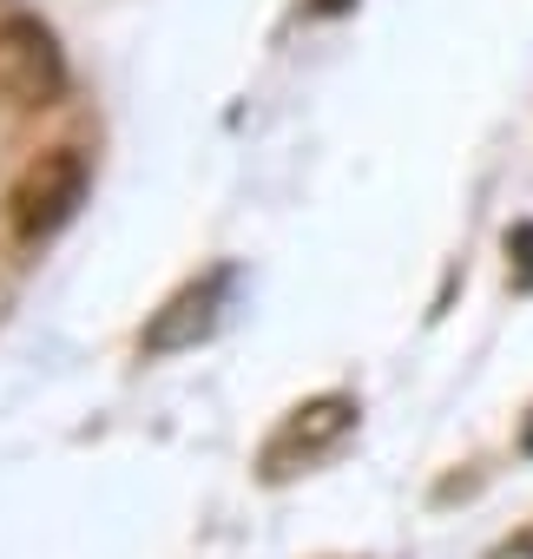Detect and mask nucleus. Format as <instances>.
<instances>
[{
    "mask_svg": "<svg viewBox=\"0 0 533 559\" xmlns=\"http://www.w3.org/2000/svg\"><path fill=\"white\" fill-rule=\"evenodd\" d=\"M86 152H73V145H54V152H40L21 178H14V191H8V224H14V237L21 243H47L54 230H67L73 224V211L86 204Z\"/></svg>",
    "mask_w": 533,
    "mask_h": 559,
    "instance_id": "nucleus-1",
    "label": "nucleus"
},
{
    "mask_svg": "<svg viewBox=\"0 0 533 559\" xmlns=\"http://www.w3.org/2000/svg\"><path fill=\"white\" fill-rule=\"evenodd\" d=\"M0 99L21 112L67 99V53L40 14H0Z\"/></svg>",
    "mask_w": 533,
    "mask_h": 559,
    "instance_id": "nucleus-2",
    "label": "nucleus"
},
{
    "mask_svg": "<svg viewBox=\"0 0 533 559\" xmlns=\"http://www.w3.org/2000/svg\"><path fill=\"white\" fill-rule=\"evenodd\" d=\"M356 395H310V402H297L291 415H284V428L263 441V480H291V474H304L310 461H323L350 428H356Z\"/></svg>",
    "mask_w": 533,
    "mask_h": 559,
    "instance_id": "nucleus-3",
    "label": "nucleus"
},
{
    "mask_svg": "<svg viewBox=\"0 0 533 559\" xmlns=\"http://www.w3.org/2000/svg\"><path fill=\"white\" fill-rule=\"evenodd\" d=\"M224 297H230V270H211V276H198V284L171 290V297L152 310V323H145L139 349H145V356H178V349H198V343L217 330Z\"/></svg>",
    "mask_w": 533,
    "mask_h": 559,
    "instance_id": "nucleus-4",
    "label": "nucleus"
},
{
    "mask_svg": "<svg viewBox=\"0 0 533 559\" xmlns=\"http://www.w3.org/2000/svg\"><path fill=\"white\" fill-rule=\"evenodd\" d=\"M507 250H520V257H526L520 284H533V224H513V230H507Z\"/></svg>",
    "mask_w": 533,
    "mask_h": 559,
    "instance_id": "nucleus-5",
    "label": "nucleus"
},
{
    "mask_svg": "<svg viewBox=\"0 0 533 559\" xmlns=\"http://www.w3.org/2000/svg\"><path fill=\"white\" fill-rule=\"evenodd\" d=\"M356 0H310V14H350Z\"/></svg>",
    "mask_w": 533,
    "mask_h": 559,
    "instance_id": "nucleus-6",
    "label": "nucleus"
},
{
    "mask_svg": "<svg viewBox=\"0 0 533 559\" xmlns=\"http://www.w3.org/2000/svg\"><path fill=\"white\" fill-rule=\"evenodd\" d=\"M520 448H526V454H533V421H526V428H520Z\"/></svg>",
    "mask_w": 533,
    "mask_h": 559,
    "instance_id": "nucleus-7",
    "label": "nucleus"
}]
</instances>
